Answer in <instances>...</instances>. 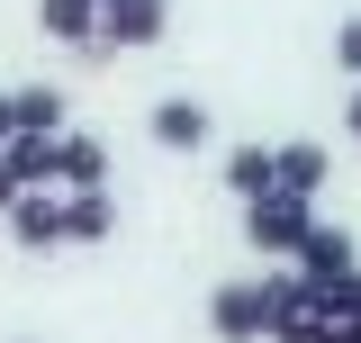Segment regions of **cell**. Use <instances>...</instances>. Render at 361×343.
<instances>
[{
    "label": "cell",
    "instance_id": "cell-1",
    "mask_svg": "<svg viewBox=\"0 0 361 343\" xmlns=\"http://www.w3.org/2000/svg\"><path fill=\"white\" fill-rule=\"evenodd\" d=\"M307 226H316V199H298V190H262V199H244V244H253V253H298Z\"/></svg>",
    "mask_w": 361,
    "mask_h": 343
},
{
    "label": "cell",
    "instance_id": "cell-2",
    "mask_svg": "<svg viewBox=\"0 0 361 343\" xmlns=\"http://www.w3.org/2000/svg\"><path fill=\"white\" fill-rule=\"evenodd\" d=\"M208 325H217L226 343H253V335H271V307H262V280H226L217 299H208Z\"/></svg>",
    "mask_w": 361,
    "mask_h": 343
},
{
    "label": "cell",
    "instance_id": "cell-3",
    "mask_svg": "<svg viewBox=\"0 0 361 343\" xmlns=\"http://www.w3.org/2000/svg\"><path fill=\"white\" fill-rule=\"evenodd\" d=\"M172 28V0H99V45H154Z\"/></svg>",
    "mask_w": 361,
    "mask_h": 343
},
{
    "label": "cell",
    "instance_id": "cell-4",
    "mask_svg": "<svg viewBox=\"0 0 361 343\" xmlns=\"http://www.w3.org/2000/svg\"><path fill=\"white\" fill-rule=\"evenodd\" d=\"M9 235H18L27 253H54V244H63V199H54V190H18V199H9Z\"/></svg>",
    "mask_w": 361,
    "mask_h": 343
},
{
    "label": "cell",
    "instance_id": "cell-5",
    "mask_svg": "<svg viewBox=\"0 0 361 343\" xmlns=\"http://www.w3.org/2000/svg\"><path fill=\"white\" fill-rule=\"evenodd\" d=\"M298 271H307L316 289H334V280H343V271H353V235H343V226H325V217H316L307 235H298Z\"/></svg>",
    "mask_w": 361,
    "mask_h": 343
},
{
    "label": "cell",
    "instance_id": "cell-6",
    "mask_svg": "<svg viewBox=\"0 0 361 343\" xmlns=\"http://www.w3.org/2000/svg\"><path fill=\"white\" fill-rule=\"evenodd\" d=\"M109 235H118L109 190H73V199H63V244H109Z\"/></svg>",
    "mask_w": 361,
    "mask_h": 343
},
{
    "label": "cell",
    "instance_id": "cell-7",
    "mask_svg": "<svg viewBox=\"0 0 361 343\" xmlns=\"http://www.w3.org/2000/svg\"><path fill=\"white\" fill-rule=\"evenodd\" d=\"M0 163L18 172V190H45V181H63V163H54V136H9V145H0Z\"/></svg>",
    "mask_w": 361,
    "mask_h": 343
},
{
    "label": "cell",
    "instance_id": "cell-8",
    "mask_svg": "<svg viewBox=\"0 0 361 343\" xmlns=\"http://www.w3.org/2000/svg\"><path fill=\"white\" fill-rule=\"evenodd\" d=\"M54 163H63V190H99L109 181V145L99 136H54Z\"/></svg>",
    "mask_w": 361,
    "mask_h": 343
},
{
    "label": "cell",
    "instance_id": "cell-9",
    "mask_svg": "<svg viewBox=\"0 0 361 343\" xmlns=\"http://www.w3.org/2000/svg\"><path fill=\"white\" fill-rule=\"evenodd\" d=\"M37 18H45V37H63V45H90V54H99V0H45Z\"/></svg>",
    "mask_w": 361,
    "mask_h": 343
},
{
    "label": "cell",
    "instance_id": "cell-10",
    "mask_svg": "<svg viewBox=\"0 0 361 343\" xmlns=\"http://www.w3.org/2000/svg\"><path fill=\"white\" fill-rule=\"evenodd\" d=\"M226 190H235V199H262V190H280L271 145H235V154H226Z\"/></svg>",
    "mask_w": 361,
    "mask_h": 343
},
{
    "label": "cell",
    "instance_id": "cell-11",
    "mask_svg": "<svg viewBox=\"0 0 361 343\" xmlns=\"http://www.w3.org/2000/svg\"><path fill=\"white\" fill-rule=\"evenodd\" d=\"M154 145H172V154L208 145V109H199V100H163V109H154Z\"/></svg>",
    "mask_w": 361,
    "mask_h": 343
},
{
    "label": "cell",
    "instance_id": "cell-12",
    "mask_svg": "<svg viewBox=\"0 0 361 343\" xmlns=\"http://www.w3.org/2000/svg\"><path fill=\"white\" fill-rule=\"evenodd\" d=\"M271 163H280V190H298V199L325 190V145H271Z\"/></svg>",
    "mask_w": 361,
    "mask_h": 343
},
{
    "label": "cell",
    "instance_id": "cell-13",
    "mask_svg": "<svg viewBox=\"0 0 361 343\" xmlns=\"http://www.w3.org/2000/svg\"><path fill=\"white\" fill-rule=\"evenodd\" d=\"M9 118L27 136H63V90L54 82H37V90H9Z\"/></svg>",
    "mask_w": 361,
    "mask_h": 343
},
{
    "label": "cell",
    "instance_id": "cell-14",
    "mask_svg": "<svg viewBox=\"0 0 361 343\" xmlns=\"http://www.w3.org/2000/svg\"><path fill=\"white\" fill-rule=\"evenodd\" d=\"M280 343H334V316L325 307H307V316H289V325H271Z\"/></svg>",
    "mask_w": 361,
    "mask_h": 343
},
{
    "label": "cell",
    "instance_id": "cell-15",
    "mask_svg": "<svg viewBox=\"0 0 361 343\" xmlns=\"http://www.w3.org/2000/svg\"><path fill=\"white\" fill-rule=\"evenodd\" d=\"M334 64L361 82V18H343V28H334Z\"/></svg>",
    "mask_w": 361,
    "mask_h": 343
},
{
    "label": "cell",
    "instance_id": "cell-16",
    "mask_svg": "<svg viewBox=\"0 0 361 343\" xmlns=\"http://www.w3.org/2000/svg\"><path fill=\"white\" fill-rule=\"evenodd\" d=\"M9 199H18V172H9V163H0V217H9Z\"/></svg>",
    "mask_w": 361,
    "mask_h": 343
},
{
    "label": "cell",
    "instance_id": "cell-17",
    "mask_svg": "<svg viewBox=\"0 0 361 343\" xmlns=\"http://www.w3.org/2000/svg\"><path fill=\"white\" fill-rule=\"evenodd\" d=\"M334 343H361V316H334Z\"/></svg>",
    "mask_w": 361,
    "mask_h": 343
},
{
    "label": "cell",
    "instance_id": "cell-18",
    "mask_svg": "<svg viewBox=\"0 0 361 343\" xmlns=\"http://www.w3.org/2000/svg\"><path fill=\"white\" fill-rule=\"evenodd\" d=\"M9 136H18V118H9V100H0V145H9Z\"/></svg>",
    "mask_w": 361,
    "mask_h": 343
},
{
    "label": "cell",
    "instance_id": "cell-19",
    "mask_svg": "<svg viewBox=\"0 0 361 343\" xmlns=\"http://www.w3.org/2000/svg\"><path fill=\"white\" fill-rule=\"evenodd\" d=\"M343 127H353V136H361V90H353V109H343Z\"/></svg>",
    "mask_w": 361,
    "mask_h": 343
}]
</instances>
